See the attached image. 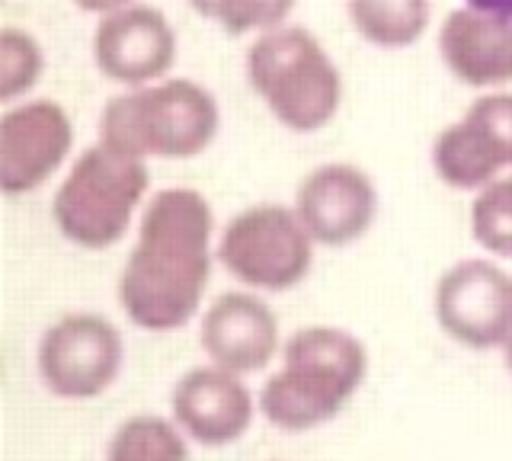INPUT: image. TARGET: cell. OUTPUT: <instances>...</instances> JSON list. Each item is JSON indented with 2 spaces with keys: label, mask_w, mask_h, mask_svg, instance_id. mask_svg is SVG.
<instances>
[{
  "label": "cell",
  "mask_w": 512,
  "mask_h": 461,
  "mask_svg": "<svg viewBox=\"0 0 512 461\" xmlns=\"http://www.w3.org/2000/svg\"><path fill=\"white\" fill-rule=\"evenodd\" d=\"M352 29L378 49H410L432 23L429 0H346Z\"/></svg>",
  "instance_id": "cell-16"
},
{
  "label": "cell",
  "mask_w": 512,
  "mask_h": 461,
  "mask_svg": "<svg viewBox=\"0 0 512 461\" xmlns=\"http://www.w3.org/2000/svg\"><path fill=\"white\" fill-rule=\"evenodd\" d=\"M295 212L314 244L349 247L368 234L378 215V189L365 170L352 164H324L301 180Z\"/></svg>",
  "instance_id": "cell-12"
},
{
  "label": "cell",
  "mask_w": 512,
  "mask_h": 461,
  "mask_svg": "<svg viewBox=\"0 0 512 461\" xmlns=\"http://www.w3.org/2000/svg\"><path fill=\"white\" fill-rule=\"evenodd\" d=\"M221 129L212 90L189 77H164L112 97L100 113V141L138 161H192Z\"/></svg>",
  "instance_id": "cell-3"
},
{
  "label": "cell",
  "mask_w": 512,
  "mask_h": 461,
  "mask_svg": "<svg viewBox=\"0 0 512 461\" xmlns=\"http://www.w3.org/2000/svg\"><path fill=\"white\" fill-rule=\"evenodd\" d=\"M298 0H189L199 17L218 23L228 36H263L292 17Z\"/></svg>",
  "instance_id": "cell-18"
},
{
  "label": "cell",
  "mask_w": 512,
  "mask_h": 461,
  "mask_svg": "<svg viewBox=\"0 0 512 461\" xmlns=\"http://www.w3.org/2000/svg\"><path fill=\"white\" fill-rule=\"evenodd\" d=\"M148 186V161L96 141L61 180L52 202V218L71 244L84 250H109L132 228Z\"/></svg>",
  "instance_id": "cell-5"
},
{
  "label": "cell",
  "mask_w": 512,
  "mask_h": 461,
  "mask_svg": "<svg viewBox=\"0 0 512 461\" xmlns=\"http://www.w3.org/2000/svg\"><path fill=\"white\" fill-rule=\"evenodd\" d=\"M432 167L452 189H484L512 170V93L487 90L432 145Z\"/></svg>",
  "instance_id": "cell-8"
},
{
  "label": "cell",
  "mask_w": 512,
  "mask_h": 461,
  "mask_svg": "<svg viewBox=\"0 0 512 461\" xmlns=\"http://www.w3.org/2000/svg\"><path fill=\"white\" fill-rule=\"evenodd\" d=\"M199 343L221 369L237 375L263 372L282 349L279 317L250 292H224L202 314Z\"/></svg>",
  "instance_id": "cell-15"
},
{
  "label": "cell",
  "mask_w": 512,
  "mask_h": 461,
  "mask_svg": "<svg viewBox=\"0 0 512 461\" xmlns=\"http://www.w3.org/2000/svg\"><path fill=\"white\" fill-rule=\"evenodd\" d=\"M106 461H189V449L170 420L138 413L112 433Z\"/></svg>",
  "instance_id": "cell-17"
},
{
  "label": "cell",
  "mask_w": 512,
  "mask_h": 461,
  "mask_svg": "<svg viewBox=\"0 0 512 461\" xmlns=\"http://www.w3.org/2000/svg\"><path fill=\"white\" fill-rule=\"evenodd\" d=\"M215 212L196 189H160L144 205L119 276V305L141 330L167 333L199 314L212 279Z\"/></svg>",
  "instance_id": "cell-1"
},
{
  "label": "cell",
  "mask_w": 512,
  "mask_h": 461,
  "mask_svg": "<svg viewBox=\"0 0 512 461\" xmlns=\"http://www.w3.org/2000/svg\"><path fill=\"white\" fill-rule=\"evenodd\" d=\"M122 359L125 343L119 327L93 311L58 317L39 340V375L45 388L68 401L106 394L122 372Z\"/></svg>",
  "instance_id": "cell-7"
},
{
  "label": "cell",
  "mask_w": 512,
  "mask_h": 461,
  "mask_svg": "<svg viewBox=\"0 0 512 461\" xmlns=\"http://www.w3.org/2000/svg\"><path fill=\"white\" fill-rule=\"evenodd\" d=\"M436 321L468 349L503 346L512 333V276L490 260H458L436 285Z\"/></svg>",
  "instance_id": "cell-9"
},
{
  "label": "cell",
  "mask_w": 512,
  "mask_h": 461,
  "mask_svg": "<svg viewBox=\"0 0 512 461\" xmlns=\"http://www.w3.org/2000/svg\"><path fill=\"white\" fill-rule=\"evenodd\" d=\"M45 68L42 45L20 26H4L0 33V100L13 103L16 97L39 84Z\"/></svg>",
  "instance_id": "cell-20"
},
{
  "label": "cell",
  "mask_w": 512,
  "mask_h": 461,
  "mask_svg": "<svg viewBox=\"0 0 512 461\" xmlns=\"http://www.w3.org/2000/svg\"><path fill=\"white\" fill-rule=\"evenodd\" d=\"M173 23L164 10L148 4H128L100 17L93 29V65L106 81L125 90L164 81L176 65Z\"/></svg>",
  "instance_id": "cell-10"
},
{
  "label": "cell",
  "mask_w": 512,
  "mask_h": 461,
  "mask_svg": "<svg viewBox=\"0 0 512 461\" xmlns=\"http://www.w3.org/2000/svg\"><path fill=\"white\" fill-rule=\"evenodd\" d=\"M503 356H506V369L512 372V333H509V340L503 343Z\"/></svg>",
  "instance_id": "cell-23"
},
{
  "label": "cell",
  "mask_w": 512,
  "mask_h": 461,
  "mask_svg": "<svg viewBox=\"0 0 512 461\" xmlns=\"http://www.w3.org/2000/svg\"><path fill=\"white\" fill-rule=\"evenodd\" d=\"M471 234L493 257H512V170L477 189L471 202Z\"/></svg>",
  "instance_id": "cell-19"
},
{
  "label": "cell",
  "mask_w": 512,
  "mask_h": 461,
  "mask_svg": "<svg viewBox=\"0 0 512 461\" xmlns=\"http://www.w3.org/2000/svg\"><path fill=\"white\" fill-rule=\"evenodd\" d=\"M128 4H135V0H74L77 10L93 13V17H106V13H116Z\"/></svg>",
  "instance_id": "cell-21"
},
{
  "label": "cell",
  "mask_w": 512,
  "mask_h": 461,
  "mask_svg": "<svg viewBox=\"0 0 512 461\" xmlns=\"http://www.w3.org/2000/svg\"><path fill=\"white\" fill-rule=\"evenodd\" d=\"M74 148V125L55 100L10 106L0 119V189L36 193L61 170Z\"/></svg>",
  "instance_id": "cell-11"
},
{
  "label": "cell",
  "mask_w": 512,
  "mask_h": 461,
  "mask_svg": "<svg viewBox=\"0 0 512 461\" xmlns=\"http://www.w3.org/2000/svg\"><path fill=\"white\" fill-rule=\"evenodd\" d=\"M474 7H487V10H496V13H506L512 17V0H468Z\"/></svg>",
  "instance_id": "cell-22"
},
{
  "label": "cell",
  "mask_w": 512,
  "mask_h": 461,
  "mask_svg": "<svg viewBox=\"0 0 512 461\" xmlns=\"http://www.w3.org/2000/svg\"><path fill=\"white\" fill-rule=\"evenodd\" d=\"M368 375V353L343 327L311 324L282 346V369L260 391V413L279 429L304 433L333 420Z\"/></svg>",
  "instance_id": "cell-2"
},
{
  "label": "cell",
  "mask_w": 512,
  "mask_h": 461,
  "mask_svg": "<svg viewBox=\"0 0 512 461\" xmlns=\"http://www.w3.org/2000/svg\"><path fill=\"white\" fill-rule=\"evenodd\" d=\"M247 81L288 132L311 135L340 113L343 77L320 39L304 26H279L256 36L247 52Z\"/></svg>",
  "instance_id": "cell-4"
},
{
  "label": "cell",
  "mask_w": 512,
  "mask_h": 461,
  "mask_svg": "<svg viewBox=\"0 0 512 461\" xmlns=\"http://www.w3.org/2000/svg\"><path fill=\"white\" fill-rule=\"evenodd\" d=\"M170 407L176 426L189 439L218 449V445H231L247 433L260 401H253L250 388L237 372L212 362L176 381Z\"/></svg>",
  "instance_id": "cell-13"
},
{
  "label": "cell",
  "mask_w": 512,
  "mask_h": 461,
  "mask_svg": "<svg viewBox=\"0 0 512 461\" xmlns=\"http://www.w3.org/2000/svg\"><path fill=\"white\" fill-rule=\"evenodd\" d=\"M439 55L458 84L503 90L512 84V17L464 4L439 26Z\"/></svg>",
  "instance_id": "cell-14"
},
{
  "label": "cell",
  "mask_w": 512,
  "mask_h": 461,
  "mask_svg": "<svg viewBox=\"0 0 512 461\" xmlns=\"http://www.w3.org/2000/svg\"><path fill=\"white\" fill-rule=\"evenodd\" d=\"M218 260L250 289L288 292L311 273L314 237L295 209L260 202L228 221L218 241Z\"/></svg>",
  "instance_id": "cell-6"
}]
</instances>
